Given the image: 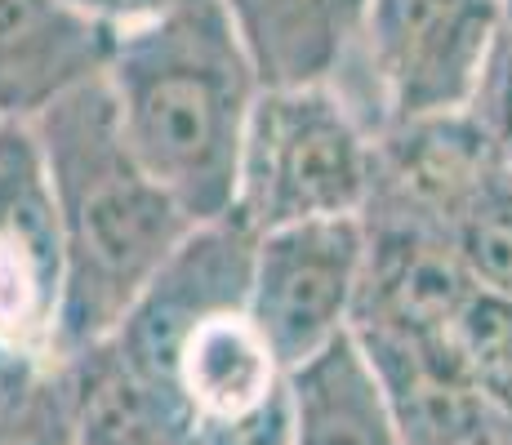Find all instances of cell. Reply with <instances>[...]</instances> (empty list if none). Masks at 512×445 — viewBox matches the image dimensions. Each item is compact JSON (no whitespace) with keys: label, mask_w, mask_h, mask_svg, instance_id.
<instances>
[{"label":"cell","mask_w":512,"mask_h":445,"mask_svg":"<svg viewBox=\"0 0 512 445\" xmlns=\"http://www.w3.org/2000/svg\"><path fill=\"white\" fill-rule=\"evenodd\" d=\"M63 232V325L58 361L121 325L143 285L192 232V219L130 152L103 76L32 121Z\"/></svg>","instance_id":"obj_1"},{"label":"cell","mask_w":512,"mask_h":445,"mask_svg":"<svg viewBox=\"0 0 512 445\" xmlns=\"http://www.w3.org/2000/svg\"><path fill=\"white\" fill-rule=\"evenodd\" d=\"M103 85L143 170L192 223L223 219L259 94L223 0H170L161 14L116 32Z\"/></svg>","instance_id":"obj_2"},{"label":"cell","mask_w":512,"mask_h":445,"mask_svg":"<svg viewBox=\"0 0 512 445\" xmlns=\"http://www.w3.org/2000/svg\"><path fill=\"white\" fill-rule=\"evenodd\" d=\"M370 130L334 85L259 89L245 116L228 219L250 236L361 214Z\"/></svg>","instance_id":"obj_3"},{"label":"cell","mask_w":512,"mask_h":445,"mask_svg":"<svg viewBox=\"0 0 512 445\" xmlns=\"http://www.w3.org/2000/svg\"><path fill=\"white\" fill-rule=\"evenodd\" d=\"M504 27V0H366L348 63L370 85L366 125L472 107Z\"/></svg>","instance_id":"obj_4"},{"label":"cell","mask_w":512,"mask_h":445,"mask_svg":"<svg viewBox=\"0 0 512 445\" xmlns=\"http://www.w3.org/2000/svg\"><path fill=\"white\" fill-rule=\"evenodd\" d=\"M361 250L366 232L357 214L308 219L254 236L245 308L285 374L348 330Z\"/></svg>","instance_id":"obj_5"},{"label":"cell","mask_w":512,"mask_h":445,"mask_svg":"<svg viewBox=\"0 0 512 445\" xmlns=\"http://www.w3.org/2000/svg\"><path fill=\"white\" fill-rule=\"evenodd\" d=\"M63 232L32 125L0 121V352L58 361L63 325Z\"/></svg>","instance_id":"obj_6"},{"label":"cell","mask_w":512,"mask_h":445,"mask_svg":"<svg viewBox=\"0 0 512 445\" xmlns=\"http://www.w3.org/2000/svg\"><path fill=\"white\" fill-rule=\"evenodd\" d=\"M499 165L504 161L472 107L388 121L370 130L366 201L357 219L415 227L450 241L459 214Z\"/></svg>","instance_id":"obj_7"},{"label":"cell","mask_w":512,"mask_h":445,"mask_svg":"<svg viewBox=\"0 0 512 445\" xmlns=\"http://www.w3.org/2000/svg\"><path fill=\"white\" fill-rule=\"evenodd\" d=\"M361 232H366V250H361L348 330L441 339L450 316L477 290L455 245L446 236L392 223H361Z\"/></svg>","instance_id":"obj_8"},{"label":"cell","mask_w":512,"mask_h":445,"mask_svg":"<svg viewBox=\"0 0 512 445\" xmlns=\"http://www.w3.org/2000/svg\"><path fill=\"white\" fill-rule=\"evenodd\" d=\"M116 32L72 0H0V121L32 125L45 107L107 72Z\"/></svg>","instance_id":"obj_9"},{"label":"cell","mask_w":512,"mask_h":445,"mask_svg":"<svg viewBox=\"0 0 512 445\" xmlns=\"http://www.w3.org/2000/svg\"><path fill=\"white\" fill-rule=\"evenodd\" d=\"M383 388L401 445H508L512 423L455 370L437 339L352 330Z\"/></svg>","instance_id":"obj_10"},{"label":"cell","mask_w":512,"mask_h":445,"mask_svg":"<svg viewBox=\"0 0 512 445\" xmlns=\"http://www.w3.org/2000/svg\"><path fill=\"white\" fill-rule=\"evenodd\" d=\"M165 401L187 419V428L228 423L285 392V365L268 348L245 303L219 308L174 343L161 374Z\"/></svg>","instance_id":"obj_11"},{"label":"cell","mask_w":512,"mask_h":445,"mask_svg":"<svg viewBox=\"0 0 512 445\" xmlns=\"http://www.w3.org/2000/svg\"><path fill=\"white\" fill-rule=\"evenodd\" d=\"M259 89L334 85L361 41L366 0H223Z\"/></svg>","instance_id":"obj_12"},{"label":"cell","mask_w":512,"mask_h":445,"mask_svg":"<svg viewBox=\"0 0 512 445\" xmlns=\"http://www.w3.org/2000/svg\"><path fill=\"white\" fill-rule=\"evenodd\" d=\"M294 445H401L383 388L352 330L285 374Z\"/></svg>","instance_id":"obj_13"},{"label":"cell","mask_w":512,"mask_h":445,"mask_svg":"<svg viewBox=\"0 0 512 445\" xmlns=\"http://www.w3.org/2000/svg\"><path fill=\"white\" fill-rule=\"evenodd\" d=\"M437 343L455 370L512 423V303L472 290Z\"/></svg>","instance_id":"obj_14"},{"label":"cell","mask_w":512,"mask_h":445,"mask_svg":"<svg viewBox=\"0 0 512 445\" xmlns=\"http://www.w3.org/2000/svg\"><path fill=\"white\" fill-rule=\"evenodd\" d=\"M0 445H76V383L67 361L0 370Z\"/></svg>","instance_id":"obj_15"},{"label":"cell","mask_w":512,"mask_h":445,"mask_svg":"<svg viewBox=\"0 0 512 445\" xmlns=\"http://www.w3.org/2000/svg\"><path fill=\"white\" fill-rule=\"evenodd\" d=\"M472 285L512 303V170L499 165L450 232Z\"/></svg>","instance_id":"obj_16"},{"label":"cell","mask_w":512,"mask_h":445,"mask_svg":"<svg viewBox=\"0 0 512 445\" xmlns=\"http://www.w3.org/2000/svg\"><path fill=\"white\" fill-rule=\"evenodd\" d=\"M472 116L486 125L490 143H495L499 161L512 170V32L504 27L495 54L486 63V76H481V89L472 98Z\"/></svg>","instance_id":"obj_17"},{"label":"cell","mask_w":512,"mask_h":445,"mask_svg":"<svg viewBox=\"0 0 512 445\" xmlns=\"http://www.w3.org/2000/svg\"><path fill=\"white\" fill-rule=\"evenodd\" d=\"M192 437H196V445H294L290 388H285L277 401H268V405H259V410L241 414V419L196 428Z\"/></svg>","instance_id":"obj_18"},{"label":"cell","mask_w":512,"mask_h":445,"mask_svg":"<svg viewBox=\"0 0 512 445\" xmlns=\"http://www.w3.org/2000/svg\"><path fill=\"white\" fill-rule=\"evenodd\" d=\"M81 14H90L94 23H103V27H112V32H125V27H134V23H143V18H152V14H161L170 0H72Z\"/></svg>","instance_id":"obj_19"},{"label":"cell","mask_w":512,"mask_h":445,"mask_svg":"<svg viewBox=\"0 0 512 445\" xmlns=\"http://www.w3.org/2000/svg\"><path fill=\"white\" fill-rule=\"evenodd\" d=\"M504 23H508V32H512V0H504Z\"/></svg>","instance_id":"obj_20"},{"label":"cell","mask_w":512,"mask_h":445,"mask_svg":"<svg viewBox=\"0 0 512 445\" xmlns=\"http://www.w3.org/2000/svg\"><path fill=\"white\" fill-rule=\"evenodd\" d=\"M5 365H23V361H9V356H5V352H0V370H5Z\"/></svg>","instance_id":"obj_21"},{"label":"cell","mask_w":512,"mask_h":445,"mask_svg":"<svg viewBox=\"0 0 512 445\" xmlns=\"http://www.w3.org/2000/svg\"><path fill=\"white\" fill-rule=\"evenodd\" d=\"M170 445H196V437H183V441H170Z\"/></svg>","instance_id":"obj_22"}]
</instances>
